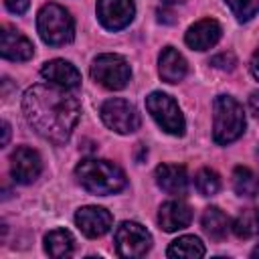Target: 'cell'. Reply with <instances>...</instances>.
Segmentation results:
<instances>
[{
	"mask_svg": "<svg viewBox=\"0 0 259 259\" xmlns=\"http://www.w3.org/2000/svg\"><path fill=\"white\" fill-rule=\"evenodd\" d=\"M75 239L67 229H55L45 237V251L51 257H69L73 253Z\"/></svg>",
	"mask_w": 259,
	"mask_h": 259,
	"instance_id": "20",
	"label": "cell"
},
{
	"mask_svg": "<svg viewBox=\"0 0 259 259\" xmlns=\"http://www.w3.org/2000/svg\"><path fill=\"white\" fill-rule=\"evenodd\" d=\"M233 233L239 239H249L259 235V208H245L233 221Z\"/></svg>",
	"mask_w": 259,
	"mask_h": 259,
	"instance_id": "22",
	"label": "cell"
},
{
	"mask_svg": "<svg viewBox=\"0 0 259 259\" xmlns=\"http://www.w3.org/2000/svg\"><path fill=\"white\" fill-rule=\"evenodd\" d=\"M194 186L202 196H212L221 190V176L210 168H200L194 176Z\"/></svg>",
	"mask_w": 259,
	"mask_h": 259,
	"instance_id": "23",
	"label": "cell"
},
{
	"mask_svg": "<svg viewBox=\"0 0 259 259\" xmlns=\"http://www.w3.org/2000/svg\"><path fill=\"white\" fill-rule=\"evenodd\" d=\"M257 158H259V148H257Z\"/></svg>",
	"mask_w": 259,
	"mask_h": 259,
	"instance_id": "32",
	"label": "cell"
},
{
	"mask_svg": "<svg viewBox=\"0 0 259 259\" xmlns=\"http://www.w3.org/2000/svg\"><path fill=\"white\" fill-rule=\"evenodd\" d=\"M136 14L134 0H97V18L107 30L125 28Z\"/></svg>",
	"mask_w": 259,
	"mask_h": 259,
	"instance_id": "10",
	"label": "cell"
},
{
	"mask_svg": "<svg viewBox=\"0 0 259 259\" xmlns=\"http://www.w3.org/2000/svg\"><path fill=\"white\" fill-rule=\"evenodd\" d=\"M36 28L40 38L51 47H61L75 38V20L71 12L55 2H49L38 10Z\"/></svg>",
	"mask_w": 259,
	"mask_h": 259,
	"instance_id": "4",
	"label": "cell"
},
{
	"mask_svg": "<svg viewBox=\"0 0 259 259\" xmlns=\"http://www.w3.org/2000/svg\"><path fill=\"white\" fill-rule=\"evenodd\" d=\"M190 221H192V210L182 200H168L158 210V223L166 233L180 231L188 227Z\"/></svg>",
	"mask_w": 259,
	"mask_h": 259,
	"instance_id": "16",
	"label": "cell"
},
{
	"mask_svg": "<svg viewBox=\"0 0 259 259\" xmlns=\"http://www.w3.org/2000/svg\"><path fill=\"white\" fill-rule=\"evenodd\" d=\"M22 111L30 127L53 144H65L81 115V105L71 89L59 85H32L22 97Z\"/></svg>",
	"mask_w": 259,
	"mask_h": 259,
	"instance_id": "1",
	"label": "cell"
},
{
	"mask_svg": "<svg viewBox=\"0 0 259 259\" xmlns=\"http://www.w3.org/2000/svg\"><path fill=\"white\" fill-rule=\"evenodd\" d=\"M251 257H259V245H257V247L251 251Z\"/></svg>",
	"mask_w": 259,
	"mask_h": 259,
	"instance_id": "31",
	"label": "cell"
},
{
	"mask_svg": "<svg viewBox=\"0 0 259 259\" xmlns=\"http://www.w3.org/2000/svg\"><path fill=\"white\" fill-rule=\"evenodd\" d=\"M231 8V12L237 16V20L245 22L251 20L259 12V0H225Z\"/></svg>",
	"mask_w": 259,
	"mask_h": 259,
	"instance_id": "24",
	"label": "cell"
},
{
	"mask_svg": "<svg viewBox=\"0 0 259 259\" xmlns=\"http://www.w3.org/2000/svg\"><path fill=\"white\" fill-rule=\"evenodd\" d=\"M186 0H162V4L166 6H178V4H184Z\"/></svg>",
	"mask_w": 259,
	"mask_h": 259,
	"instance_id": "30",
	"label": "cell"
},
{
	"mask_svg": "<svg viewBox=\"0 0 259 259\" xmlns=\"http://www.w3.org/2000/svg\"><path fill=\"white\" fill-rule=\"evenodd\" d=\"M200 223H202L204 233H206L210 239H214V241L225 239L227 233H229V229H231L229 217H227L219 206H208V208H204Z\"/></svg>",
	"mask_w": 259,
	"mask_h": 259,
	"instance_id": "18",
	"label": "cell"
},
{
	"mask_svg": "<svg viewBox=\"0 0 259 259\" xmlns=\"http://www.w3.org/2000/svg\"><path fill=\"white\" fill-rule=\"evenodd\" d=\"M249 67H251V75L259 81V49L253 53V57H251V65H249Z\"/></svg>",
	"mask_w": 259,
	"mask_h": 259,
	"instance_id": "28",
	"label": "cell"
},
{
	"mask_svg": "<svg viewBox=\"0 0 259 259\" xmlns=\"http://www.w3.org/2000/svg\"><path fill=\"white\" fill-rule=\"evenodd\" d=\"M221 34H223V28L214 18H202L186 30L184 42L194 51H206L221 40Z\"/></svg>",
	"mask_w": 259,
	"mask_h": 259,
	"instance_id": "12",
	"label": "cell"
},
{
	"mask_svg": "<svg viewBox=\"0 0 259 259\" xmlns=\"http://www.w3.org/2000/svg\"><path fill=\"white\" fill-rule=\"evenodd\" d=\"M158 186L172 196H184L188 192V174L184 166L178 164H160L156 168Z\"/></svg>",
	"mask_w": 259,
	"mask_h": 259,
	"instance_id": "15",
	"label": "cell"
},
{
	"mask_svg": "<svg viewBox=\"0 0 259 259\" xmlns=\"http://www.w3.org/2000/svg\"><path fill=\"white\" fill-rule=\"evenodd\" d=\"M75 223L85 237L97 239V237H103L111 229L113 217L103 206H83L75 212Z\"/></svg>",
	"mask_w": 259,
	"mask_h": 259,
	"instance_id": "11",
	"label": "cell"
},
{
	"mask_svg": "<svg viewBox=\"0 0 259 259\" xmlns=\"http://www.w3.org/2000/svg\"><path fill=\"white\" fill-rule=\"evenodd\" d=\"M186 71H188V63L174 47L162 49L160 59H158V73H160L162 81L178 83V81H182L186 77Z\"/></svg>",
	"mask_w": 259,
	"mask_h": 259,
	"instance_id": "17",
	"label": "cell"
},
{
	"mask_svg": "<svg viewBox=\"0 0 259 259\" xmlns=\"http://www.w3.org/2000/svg\"><path fill=\"white\" fill-rule=\"evenodd\" d=\"M99 113H101L103 123H105L109 130L117 132V134H132V132H136V130L140 127V123H142L138 109H136L130 101L119 99V97H113V99L103 101Z\"/></svg>",
	"mask_w": 259,
	"mask_h": 259,
	"instance_id": "8",
	"label": "cell"
},
{
	"mask_svg": "<svg viewBox=\"0 0 259 259\" xmlns=\"http://www.w3.org/2000/svg\"><path fill=\"white\" fill-rule=\"evenodd\" d=\"M8 138H10V125L8 121H2V146L8 144Z\"/></svg>",
	"mask_w": 259,
	"mask_h": 259,
	"instance_id": "29",
	"label": "cell"
},
{
	"mask_svg": "<svg viewBox=\"0 0 259 259\" xmlns=\"http://www.w3.org/2000/svg\"><path fill=\"white\" fill-rule=\"evenodd\" d=\"M210 65L221 69V71H233L235 65H237V59H235L233 53H219V55H214L210 59Z\"/></svg>",
	"mask_w": 259,
	"mask_h": 259,
	"instance_id": "25",
	"label": "cell"
},
{
	"mask_svg": "<svg viewBox=\"0 0 259 259\" xmlns=\"http://www.w3.org/2000/svg\"><path fill=\"white\" fill-rule=\"evenodd\" d=\"M42 172V160L36 150L20 146L10 156V174L14 182L18 184H30L34 182Z\"/></svg>",
	"mask_w": 259,
	"mask_h": 259,
	"instance_id": "9",
	"label": "cell"
},
{
	"mask_svg": "<svg viewBox=\"0 0 259 259\" xmlns=\"http://www.w3.org/2000/svg\"><path fill=\"white\" fill-rule=\"evenodd\" d=\"M166 255L172 259H198L204 255V245L198 237L184 235V237H178L176 241L170 243Z\"/></svg>",
	"mask_w": 259,
	"mask_h": 259,
	"instance_id": "19",
	"label": "cell"
},
{
	"mask_svg": "<svg viewBox=\"0 0 259 259\" xmlns=\"http://www.w3.org/2000/svg\"><path fill=\"white\" fill-rule=\"evenodd\" d=\"M249 111H251L255 117H259V91H253V93L249 95Z\"/></svg>",
	"mask_w": 259,
	"mask_h": 259,
	"instance_id": "27",
	"label": "cell"
},
{
	"mask_svg": "<svg viewBox=\"0 0 259 259\" xmlns=\"http://www.w3.org/2000/svg\"><path fill=\"white\" fill-rule=\"evenodd\" d=\"M40 75L49 83L65 87V89H71V91L81 85V73L77 71L75 65H71L65 59H53V61L45 63L42 69H40Z\"/></svg>",
	"mask_w": 259,
	"mask_h": 259,
	"instance_id": "14",
	"label": "cell"
},
{
	"mask_svg": "<svg viewBox=\"0 0 259 259\" xmlns=\"http://www.w3.org/2000/svg\"><path fill=\"white\" fill-rule=\"evenodd\" d=\"M245 132V111L243 105L229 97L219 95L212 101V140L221 146H227L239 140Z\"/></svg>",
	"mask_w": 259,
	"mask_h": 259,
	"instance_id": "3",
	"label": "cell"
},
{
	"mask_svg": "<svg viewBox=\"0 0 259 259\" xmlns=\"http://www.w3.org/2000/svg\"><path fill=\"white\" fill-rule=\"evenodd\" d=\"M0 55L8 61H28L34 55V47L22 32H18L10 26H2Z\"/></svg>",
	"mask_w": 259,
	"mask_h": 259,
	"instance_id": "13",
	"label": "cell"
},
{
	"mask_svg": "<svg viewBox=\"0 0 259 259\" xmlns=\"http://www.w3.org/2000/svg\"><path fill=\"white\" fill-rule=\"evenodd\" d=\"M113 241H115L117 255L125 259L144 257L152 247V235L148 233V229L134 221L121 223L113 235Z\"/></svg>",
	"mask_w": 259,
	"mask_h": 259,
	"instance_id": "7",
	"label": "cell"
},
{
	"mask_svg": "<svg viewBox=\"0 0 259 259\" xmlns=\"http://www.w3.org/2000/svg\"><path fill=\"white\" fill-rule=\"evenodd\" d=\"M233 188L239 196L253 198L259 194V176L247 166H237L233 170Z\"/></svg>",
	"mask_w": 259,
	"mask_h": 259,
	"instance_id": "21",
	"label": "cell"
},
{
	"mask_svg": "<svg viewBox=\"0 0 259 259\" xmlns=\"http://www.w3.org/2000/svg\"><path fill=\"white\" fill-rule=\"evenodd\" d=\"M146 109L150 111V115L154 117V121L166 132V134H172V136H182L184 130H186V123H184V115L178 107V103L162 93V91H154L146 97Z\"/></svg>",
	"mask_w": 259,
	"mask_h": 259,
	"instance_id": "6",
	"label": "cell"
},
{
	"mask_svg": "<svg viewBox=\"0 0 259 259\" xmlns=\"http://www.w3.org/2000/svg\"><path fill=\"white\" fill-rule=\"evenodd\" d=\"M91 77L101 87L117 91V89H123L130 83L132 71H130L127 61L121 55L105 53V55H99V57L93 59V63H91Z\"/></svg>",
	"mask_w": 259,
	"mask_h": 259,
	"instance_id": "5",
	"label": "cell"
},
{
	"mask_svg": "<svg viewBox=\"0 0 259 259\" xmlns=\"http://www.w3.org/2000/svg\"><path fill=\"white\" fill-rule=\"evenodd\" d=\"M4 4L12 14H22L28 8V0H4Z\"/></svg>",
	"mask_w": 259,
	"mask_h": 259,
	"instance_id": "26",
	"label": "cell"
},
{
	"mask_svg": "<svg viewBox=\"0 0 259 259\" xmlns=\"http://www.w3.org/2000/svg\"><path fill=\"white\" fill-rule=\"evenodd\" d=\"M75 178L87 192L99 194V196L115 194L123 190L127 184V178L117 164L109 160H97V158L81 160L75 168Z\"/></svg>",
	"mask_w": 259,
	"mask_h": 259,
	"instance_id": "2",
	"label": "cell"
}]
</instances>
